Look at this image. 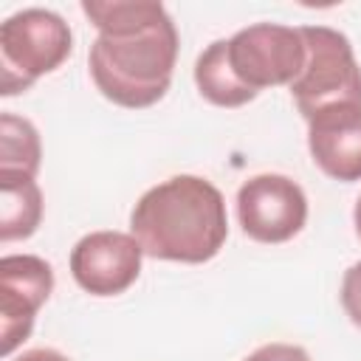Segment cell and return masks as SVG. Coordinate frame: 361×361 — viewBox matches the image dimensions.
<instances>
[{
  "instance_id": "cell-3",
  "label": "cell",
  "mask_w": 361,
  "mask_h": 361,
  "mask_svg": "<svg viewBox=\"0 0 361 361\" xmlns=\"http://www.w3.org/2000/svg\"><path fill=\"white\" fill-rule=\"evenodd\" d=\"M73 48L71 25L48 8H23L0 25V93L28 90L56 71Z\"/></svg>"
},
{
  "instance_id": "cell-15",
  "label": "cell",
  "mask_w": 361,
  "mask_h": 361,
  "mask_svg": "<svg viewBox=\"0 0 361 361\" xmlns=\"http://www.w3.org/2000/svg\"><path fill=\"white\" fill-rule=\"evenodd\" d=\"M243 361H310V355L296 347V344H285V341H274V344H262L257 347L248 358Z\"/></svg>"
},
{
  "instance_id": "cell-12",
  "label": "cell",
  "mask_w": 361,
  "mask_h": 361,
  "mask_svg": "<svg viewBox=\"0 0 361 361\" xmlns=\"http://www.w3.org/2000/svg\"><path fill=\"white\" fill-rule=\"evenodd\" d=\"M82 11L107 37L138 34L166 17V8L152 0H85Z\"/></svg>"
},
{
  "instance_id": "cell-8",
  "label": "cell",
  "mask_w": 361,
  "mask_h": 361,
  "mask_svg": "<svg viewBox=\"0 0 361 361\" xmlns=\"http://www.w3.org/2000/svg\"><path fill=\"white\" fill-rule=\"evenodd\" d=\"M144 248L124 231H90L71 251L76 285L93 296L124 293L141 274Z\"/></svg>"
},
{
  "instance_id": "cell-1",
  "label": "cell",
  "mask_w": 361,
  "mask_h": 361,
  "mask_svg": "<svg viewBox=\"0 0 361 361\" xmlns=\"http://www.w3.org/2000/svg\"><path fill=\"white\" fill-rule=\"evenodd\" d=\"M130 231L147 257L189 265L209 262L228 237L226 200L212 180L175 175L138 197Z\"/></svg>"
},
{
  "instance_id": "cell-13",
  "label": "cell",
  "mask_w": 361,
  "mask_h": 361,
  "mask_svg": "<svg viewBox=\"0 0 361 361\" xmlns=\"http://www.w3.org/2000/svg\"><path fill=\"white\" fill-rule=\"evenodd\" d=\"M42 147L37 127L14 113L0 116V172H17L34 178L39 169Z\"/></svg>"
},
{
  "instance_id": "cell-4",
  "label": "cell",
  "mask_w": 361,
  "mask_h": 361,
  "mask_svg": "<svg viewBox=\"0 0 361 361\" xmlns=\"http://www.w3.org/2000/svg\"><path fill=\"white\" fill-rule=\"evenodd\" d=\"M307 59L302 73L290 82V96L299 113L310 121L333 104H361V68L350 39L327 25H302Z\"/></svg>"
},
{
  "instance_id": "cell-10",
  "label": "cell",
  "mask_w": 361,
  "mask_h": 361,
  "mask_svg": "<svg viewBox=\"0 0 361 361\" xmlns=\"http://www.w3.org/2000/svg\"><path fill=\"white\" fill-rule=\"evenodd\" d=\"M42 220V192L34 178L0 172V240H25Z\"/></svg>"
},
{
  "instance_id": "cell-11",
  "label": "cell",
  "mask_w": 361,
  "mask_h": 361,
  "mask_svg": "<svg viewBox=\"0 0 361 361\" xmlns=\"http://www.w3.org/2000/svg\"><path fill=\"white\" fill-rule=\"evenodd\" d=\"M195 85L200 96L217 107H243L257 99V90L245 87L228 65V39H214L195 62Z\"/></svg>"
},
{
  "instance_id": "cell-2",
  "label": "cell",
  "mask_w": 361,
  "mask_h": 361,
  "mask_svg": "<svg viewBox=\"0 0 361 361\" xmlns=\"http://www.w3.org/2000/svg\"><path fill=\"white\" fill-rule=\"evenodd\" d=\"M178 59V31L166 14L155 25L127 34H99L90 45V76L104 99L118 107H149L164 99Z\"/></svg>"
},
{
  "instance_id": "cell-14",
  "label": "cell",
  "mask_w": 361,
  "mask_h": 361,
  "mask_svg": "<svg viewBox=\"0 0 361 361\" xmlns=\"http://www.w3.org/2000/svg\"><path fill=\"white\" fill-rule=\"evenodd\" d=\"M341 307L355 327H361V262H353L341 279Z\"/></svg>"
},
{
  "instance_id": "cell-7",
  "label": "cell",
  "mask_w": 361,
  "mask_h": 361,
  "mask_svg": "<svg viewBox=\"0 0 361 361\" xmlns=\"http://www.w3.org/2000/svg\"><path fill=\"white\" fill-rule=\"evenodd\" d=\"M54 290V271L42 257L8 254L0 259V336L3 355H11L28 336L37 310Z\"/></svg>"
},
{
  "instance_id": "cell-5",
  "label": "cell",
  "mask_w": 361,
  "mask_h": 361,
  "mask_svg": "<svg viewBox=\"0 0 361 361\" xmlns=\"http://www.w3.org/2000/svg\"><path fill=\"white\" fill-rule=\"evenodd\" d=\"M307 59V48L299 28L279 25V23H254L240 28L228 39V65L234 76L251 87H274L290 85Z\"/></svg>"
},
{
  "instance_id": "cell-17",
  "label": "cell",
  "mask_w": 361,
  "mask_h": 361,
  "mask_svg": "<svg viewBox=\"0 0 361 361\" xmlns=\"http://www.w3.org/2000/svg\"><path fill=\"white\" fill-rule=\"evenodd\" d=\"M353 223H355V231H358V237H361V195H358L355 209H353Z\"/></svg>"
},
{
  "instance_id": "cell-9",
  "label": "cell",
  "mask_w": 361,
  "mask_h": 361,
  "mask_svg": "<svg viewBox=\"0 0 361 361\" xmlns=\"http://www.w3.org/2000/svg\"><path fill=\"white\" fill-rule=\"evenodd\" d=\"M316 166L336 180H361V104H333L307 121Z\"/></svg>"
},
{
  "instance_id": "cell-6",
  "label": "cell",
  "mask_w": 361,
  "mask_h": 361,
  "mask_svg": "<svg viewBox=\"0 0 361 361\" xmlns=\"http://www.w3.org/2000/svg\"><path fill=\"white\" fill-rule=\"evenodd\" d=\"M237 217L257 243H285L307 220V197L288 175H254L237 192Z\"/></svg>"
},
{
  "instance_id": "cell-16",
  "label": "cell",
  "mask_w": 361,
  "mask_h": 361,
  "mask_svg": "<svg viewBox=\"0 0 361 361\" xmlns=\"http://www.w3.org/2000/svg\"><path fill=\"white\" fill-rule=\"evenodd\" d=\"M14 361H68L59 350H51V347H37V350H25L23 355H17Z\"/></svg>"
}]
</instances>
